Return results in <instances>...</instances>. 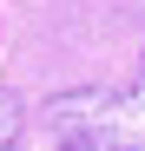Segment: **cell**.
Segmentation results:
<instances>
[{
	"label": "cell",
	"mask_w": 145,
	"mask_h": 151,
	"mask_svg": "<svg viewBox=\"0 0 145 151\" xmlns=\"http://www.w3.org/2000/svg\"><path fill=\"white\" fill-rule=\"evenodd\" d=\"M20 132H27V99H20V92H0V151H13Z\"/></svg>",
	"instance_id": "obj_2"
},
{
	"label": "cell",
	"mask_w": 145,
	"mask_h": 151,
	"mask_svg": "<svg viewBox=\"0 0 145 151\" xmlns=\"http://www.w3.org/2000/svg\"><path fill=\"white\" fill-rule=\"evenodd\" d=\"M46 132L59 151H145V66H138V86L53 92Z\"/></svg>",
	"instance_id": "obj_1"
}]
</instances>
